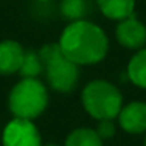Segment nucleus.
<instances>
[{"label":"nucleus","mask_w":146,"mask_h":146,"mask_svg":"<svg viewBox=\"0 0 146 146\" xmlns=\"http://www.w3.org/2000/svg\"><path fill=\"white\" fill-rule=\"evenodd\" d=\"M62 53L78 65H92L101 62L109 50L106 33L89 20L70 22L59 39Z\"/></svg>","instance_id":"f257e3e1"},{"label":"nucleus","mask_w":146,"mask_h":146,"mask_svg":"<svg viewBox=\"0 0 146 146\" xmlns=\"http://www.w3.org/2000/svg\"><path fill=\"white\" fill-rule=\"evenodd\" d=\"M37 53L44 64V73L50 87L61 93L72 92L79 79V65L62 53L59 42L45 44Z\"/></svg>","instance_id":"f03ea898"},{"label":"nucleus","mask_w":146,"mask_h":146,"mask_svg":"<svg viewBox=\"0 0 146 146\" xmlns=\"http://www.w3.org/2000/svg\"><path fill=\"white\" fill-rule=\"evenodd\" d=\"M48 104V92L37 78H22L8 96V107L14 118L31 120L40 117Z\"/></svg>","instance_id":"7ed1b4c3"},{"label":"nucleus","mask_w":146,"mask_h":146,"mask_svg":"<svg viewBox=\"0 0 146 146\" xmlns=\"http://www.w3.org/2000/svg\"><path fill=\"white\" fill-rule=\"evenodd\" d=\"M81 101L86 112L96 121L113 120L123 107V95L112 82L93 79L82 89Z\"/></svg>","instance_id":"20e7f679"},{"label":"nucleus","mask_w":146,"mask_h":146,"mask_svg":"<svg viewBox=\"0 0 146 146\" xmlns=\"http://www.w3.org/2000/svg\"><path fill=\"white\" fill-rule=\"evenodd\" d=\"M2 146H42L39 129L31 120L13 118L3 129Z\"/></svg>","instance_id":"39448f33"},{"label":"nucleus","mask_w":146,"mask_h":146,"mask_svg":"<svg viewBox=\"0 0 146 146\" xmlns=\"http://www.w3.org/2000/svg\"><path fill=\"white\" fill-rule=\"evenodd\" d=\"M115 37L124 48L137 51L146 47V25L132 14L123 20H118Z\"/></svg>","instance_id":"423d86ee"},{"label":"nucleus","mask_w":146,"mask_h":146,"mask_svg":"<svg viewBox=\"0 0 146 146\" xmlns=\"http://www.w3.org/2000/svg\"><path fill=\"white\" fill-rule=\"evenodd\" d=\"M118 124L127 134H146V103L134 101L121 107Z\"/></svg>","instance_id":"0eeeda50"},{"label":"nucleus","mask_w":146,"mask_h":146,"mask_svg":"<svg viewBox=\"0 0 146 146\" xmlns=\"http://www.w3.org/2000/svg\"><path fill=\"white\" fill-rule=\"evenodd\" d=\"M25 48L19 42L11 39H6L0 42V75L9 76L19 73L22 65Z\"/></svg>","instance_id":"6e6552de"},{"label":"nucleus","mask_w":146,"mask_h":146,"mask_svg":"<svg viewBox=\"0 0 146 146\" xmlns=\"http://www.w3.org/2000/svg\"><path fill=\"white\" fill-rule=\"evenodd\" d=\"M100 11L107 19L123 20L134 14L135 0H96Z\"/></svg>","instance_id":"1a4fd4ad"},{"label":"nucleus","mask_w":146,"mask_h":146,"mask_svg":"<svg viewBox=\"0 0 146 146\" xmlns=\"http://www.w3.org/2000/svg\"><path fill=\"white\" fill-rule=\"evenodd\" d=\"M127 76L135 86L146 89V47L135 51L127 64Z\"/></svg>","instance_id":"9d476101"},{"label":"nucleus","mask_w":146,"mask_h":146,"mask_svg":"<svg viewBox=\"0 0 146 146\" xmlns=\"http://www.w3.org/2000/svg\"><path fill=\"white\" fill-rule=\"evenodd\" d=\"M64 146H103V140L95 129L78 127L67 135Z\"/></svg>","instance_id":"9b49d317"},{"label":"nucleus","mask_w":146,"mask_h":146,"mask_svg":"<svg viewBox=\"0 0 146 146\" xmlns=\"http://www.w3.org/2000/svg\"><path fill=\"white\" fill-rule=\"evenodd\" d=\"M59 9L67 20L78 22L84 20V17L90 13V5L87 0H62Z\"/></svg>","instance_id":"f8f14e48"},{"label":"nucleus","mask_w":146,"mask_h":146,"mask_svg":"<svg viewBox=\"0 0 146 146\" xmlns=\"http://www.w3.org/2000/svg\"><path fill=\"white\" fill-rule=\"evenodd\" d=\"M40 73H44V64L40 61L39 53L34 50H25L19 75L22 78H37Z\"/></svg>","instance_id":"ddd939ff"},{"label":"nucleus","mask_w":146,"mask_h":146,"mask_svg":"<svg viewBox=\"0 0 146 146\" xmlns=\"http://www.w3.org/2000/svg\"><path fill=\"white\" fill-rule=\"evenodd\" d=\"M96 134L100 135L101 140H109L115 135V123L113 120H100L98 124H96Z\"/></svg>","instance_id":"4468645a"},{"label":"nucleus","mask_w":146,"mask_h":146,"mask_svg":"<svg viewBox=\"0 0 146 146\" xmlns=\"http://www.w3.org/2000/svg\"><path fill=\"white\" fill-rule=\"evenodd\" d=\"M45 146H59V145H53V143H50V145H45Z\"/></svg>","instance_id":"2eb2a0df"},{"label":"nucleus","mask_w":146,"mask_h":146,"mask_svg":"<svg viewBox=\"0 0 146 146\" xmlns=\"http://www.w3.org/2000/svg\"><path fill=\"white\" fill-rule=\"evenodd\" d=\"M39 2H50V0H39Z\"/></svg>","instance_id":"dca6fc26"},{"label":"nucleus","mask_w":146,"mask_h":146,"mask_svg":"<svg viewBox=\"0 0 146 146\" xmlns=\"http://www.w3.org/2000/svg\"><path fill=\"white\" fill-rule=\"evenodd\" d=\"M145 146H146V135H145Z\"/></svg>","instance_id":"f3484780"}]
</instances>
